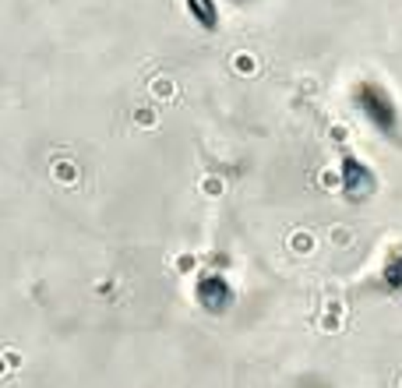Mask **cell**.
Segmentation results:
<instances>
[{"instance_id": "2", "label": "cell", "mask_w": 402, "mask_h": 388, "mask_svg": "<svg viewBox=\"0 0 402 388\" xmlns=\"http://www.w3.org/2000/svg\"><path fill=\"white\" fill-rule=\"evenodd\" d=\"M194 300L208 311V314H222L233 304V286L222 272H201L194 283Z\"/></svg>"}, {"instance_id": "3", "label": "cell", "mask_w": 402, "mask_h": 388, "mask_svg": "<svg viewBox=\"0 0 402 388\" xmlns=\"http://www.w3.org/2000/svg\"><path fill=\"white\" fill-rule=\"evenodd\" d=\"M342 191H346L350 198H367L374 191V177H371V170L357 155L342 159Z\"/></svg>"}, {"instance_id": "6", "label": "cell", "mask_w": 402, "mask_h": 388, "mask_svg": "<svg viewBox=\"0 0 402 388\" xmlns=\"http://www.w3.org/2000/svg\"><path fill=\"white\" fill-rule=\"evenodd\" d=\"M8 364H11V371H15V367H22V357H18V353H8Z\"/></svg>"}, {"instance_id": "1", "label": "cell", "mask_w": 402, "mask_h": 388, "mask_svg": "<svg viewBox=\"0 0 402 388\" xmlns=\"http://www.w3.org/2000/svg\"><path fill=\"white\" fill-rule=\"evenodd\" d=\"M353 106L360 109V117H364V121H367V124H371L381 138L399 141V134H402L399 106H395L392 92H388L381 82H374V78L357 82V85H353Z\"/></svg>"}, {"instance_id": "4", "label": "cell", "mask_w": 402, "mask_h": 388, "mask_svg": "<svg viewBox=\"0 0 402 388\" xmlns=\"http://www.w3.org/2000/svg\"><path fill=\"white\" fill-rule=\"evenodd\" d=\"M184 11L201 32H219V0H184Z\"/></svg>"}, {"instance_id": "5", "label": "cell", "mask_w": 402, "mask_h": 388, "mask_svg": "<svg viewBox=\"0 0 402 388\" xmlns=\"http://www.w3.org/2000/svg\"><path fill=\"white\" fill-rule=\"evenodd\" d=\"M11 371V364H8V353H0V378H4Z\"/></svg>"}]
</instances>
